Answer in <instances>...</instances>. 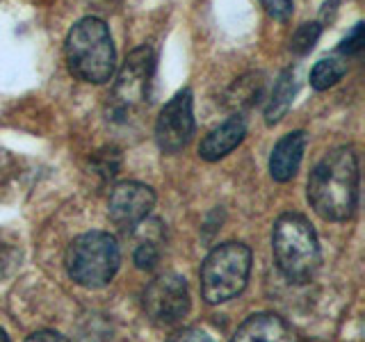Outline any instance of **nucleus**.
Listing matches in <instances>:
<instances>
[{"label":"nucleus","mask_w":365,"mask_h":342,"mask_svg":"<svg viewBox=\"0 0 365 342\" xmlns=\"http://www.w3.org/2000/svg\"><path fill=\"white\" fill-rule=\"evenodd\" d=\"M359 155L354 146H338L313 167L308 203L324 222H347L359 205Z\"/></svg>","instance_id":"1"},{"label":"nucleus","mask_w":365,"mask_h":342,"mask_svg":"<svg viewBox=\"0 0 365 342\" xmlns=\"http://www.w3.org/2000/svg\"><path fill=\"white\" fill-rule=\"evenodd\" d=\"M66 66L78 80L91 85H106L117 68V51L106 21L96 16L80 19L68 30L64 41Z\"/></svg>","instance_id":"2"},{"label":"nucleus","mask_w":365,"mask_h":342,"mask_svg":"<svg viewBox=\"0 0 365 342\" xmlns=\"http://www.w3.org/2000/svg\"><path fill=\"white\" fill-rule=\"evenodd\" d=\"M272 254L279 271L297 285L313 281L322 262L319 242L311 222L297 212H285L274 222Z\"/></svg>","instance_id":"3"},{"label":"nucleus","mask_w":365,"mask_h":342,"mask_svg":"<svg viewBox=\"0 0 365 342\" xmlns=\"http://www.w3.org/2000/svg\"><path fill=\"white\" fill-rule=\"evenodd\" d=\"M66 274L76 285L96 290L108 285L121 265V251L110 233L91 231L76 237L66 249Z\"/></svg>","instance_id":"4"},{"label":"nucleus","mask_w":365,"mask_h":342,"mask_svg":"<svg viewBox=\"0 0 365 342\" xmlns=\"http://www.w3.org/2000/svg\"><path fill=\"white\" fill-rule=\"evenodd\" d=\"M251 274V249L242 242L215 247L201 262V296L205 304L231 301L247 288Z\"/></svg>","instance_id":"5"},{"label":"nucleus","mask_w":365,"mask_h":342,"mask_svg":"<svg viewBox=\"0 0 365 342\" xmlns=\"http://www.w3.org/2000/svg\"><path fill=\"white\" fill-rule=\"evenodd\" d=\"M155 68V55L148 46L135 48L121 66L112 87L108 114L112 121H128L148 98V85Z\"/></svg>","instance_id":"6"},{"label":"nucleus","mask_w":365,"mask_h":342,"mask_svg":"<svg viewBox=\"0 0 365 342\" xmlns=\"http://www.w3.org/2000/svg\"><path fill=\"white\" fill-rule=\"evenodd\" d=\"M142 306L153 324L169 326L180 322L190 313L187 281L178 274H163L153 279L142 294Z\"/></svg>","instance_id":"7"},{"label":"nucleus","mask_w":365,"mask_h":342,"mask_svg":"<svg viewBox=\"0 0 365 342\" xmlns=\"http://www.w3.org/2000/svg\"><path fill=\"white\" fill-rule=\"evenodd\" d=\"M194 135V112H192V89L185 87L169 98L160 110L155 121V142L163 153H178L185 148Z\"/></svg>","instance_id":"8"},{"label":"nucleus","mask_w":365,"mask_h":342,"mask_svg":"<svg viewBox=\"0 0 365 342\" xmlns=\"http://www.w3.org/2000/svg\"><path fill=\"white\" fill-rule=\"evenodd\" d=\"M155 205V192L137 180L119 182L112 190L108 201V212L114 226H119L121 231H133V228L144 222L148 212Z\"/></svg>","instance_id":"9"},{"label":"nucleus","mask_w":365,"mask_h":342,"mask_svg":"<svg viewBox=\"0 0 365 342\" xmlns=\"http://www.w3.org/2000/svg\"><path fill=\"white\" fill-rule=\"evenodd\" d=\"M308 137L304 130H292L283 135L269 155V176L277 182H288L297 176L306 153Z\"/></svg>","instance_id":"10"},{"label":"nucleus","mask_w":365,"mask_h":342,"mask_svg":"<svg viewBox=\"0 0 365 342\" xmlns=\"http://www.w3.org/2000/svg\"><path fill=\"white\" fill-rule=\"evenodd\" d=\"M247 137V121L242 114H233L222 125H217L203 137L199 144V155L205 162H217V160L226 157L228 153L242 144Z\"/></svg>","instance_id":"11"},{"label":"nucleus","mask_w":365,"mask_h":342,"mask_svg":"<svg viewBox=\"0 0 365 342\" xmlns=\"http://www.w3.org/2000/svg\"><path fill=\"white\" fill-rule=\"evenodd\" d=\"M231 342H294V331L279 315L258 313L237 326Z\"/></svg>","instance_id":"12"},{"label":"nucleus","mask_w":365,"mask_h":342,"mask_svg":"<svg viewBox=\"0 0 365 342\" xmlns=\"http://www.w3.org/2000/svg\"><path fill=\"white\" fill-rule=\"evenodd\" d=\"M294 91H297L294 71L292 68H283L277 78V83H274L269 98H267V108H265V123L267 125L279 123L285 114H288V110L292 105V98H294Z\"/></svg>","instance_id":"13"},{"label":"nucleus","mask_w":365,"mask_h":342,"mask_svg":"<svg viewBox=\"0 0 365 342\" xmlns=\"http://www.w3.org/2000/svg\"><path fill=\"white\" fill-rule=\"evenodd\" d=\"M347 73V62L340 60V57H324L319 60L313 71H311V87L317 91H324L329 87L338 85L342 76Z\"/></svg>","instance_id":"14"},{"label":"nucleus","mask_w":365,"mask_h":342,"mask_svg":"<svg viewBox=\"0 0 365 342\" xmlns=\"http://www.w3.org/2000/svg\"><path fill=\"white\" fill-rule=\"evenodd\" d=\"M231 91H233L231 103L235 108H254L262 96V76L260 73L242 76Z\"/></svg>","instance_id":"15"},{"label":"nucleus","mask_w":365,"mask_h":342,"mask_svg":"<svg viewBox=\"0 0 365 342\" xmlns=\"http://www.w3.org/2000/svg\"><path fill=\"white\" fill-rule=\"evenodd\" d=\"M319 34H322V26H319L317 21H313V23H302V26L292 32L290 51L294 55H308V53L313 51V46L317 43Z\"/></svg>","instance_id":"16"},{"label":"nucleus","mask_w":365,"mask_h":342,"mask_svg":"<svg viewBox=\"0 0 365 342\" xmlns=\"http://www.w3.org/2000/svg\"><path fill=\"white\" fill-rule=\"evenodd\" d=\"M133 260H135L137 269L151 271V269L158 265V260H160V249H158L153 242H142L140 247L135 249Z\"/></svg>","instance_id":"17"},{"label":"nucleus","mask_w":365,"mask_h":342,"mask_svg":"<svg viewBox=\"0 0 365 342\" xmlns=\"http://www.w3.org/2000/svg\"><path fill=\"white\" fill-rule=\"evenodd\" d=\"M363 30H365L363 23H356V26H354V30L347 34L345 39H342L338 53L340 55H356V53H361L363 43H365V32Z\"/></svg>","instance_id":"18"},{"label":"nucleus","mask_w":365,"mask_h":342,"mask_svg":"<svg viewBox=\"0 0 365 342\" xmlns=\"http://www.w3.org/2000/svg\"><path fill=\"white\" fill-rule=\"evenodd\" d=\"M260 3L267 9L269 16L279 19V21L290 19V14H292V0H260Z\"/></svg>","instance_id":"19"},{"label":"nucleus","mask_w":365,"mask_h":342,"mask_svg":"<svg viewBox=\"0 0 365 342\" xmlns=\"http://www.w3.org/2000/svg\"><path fill=\"white\" fill-rule=\"evenodd\" d=\"M167 342H215V340L205 333V331L190 326V328H180L178 333H174Z\"/></svg>","instance_id":"20"},{"label":"nucleus","mask_w":365,"mask_h":342,"mask_svg":"<svg viewBox=\"0 0 365 342\" xmlns=\"http://www.w3.org/2000/svg\"><path fill=\"white\" fill-rule=\"evenodd\" d=\"M26 342H68V340L62 333H57V331L43 328V331H34L32 336H28Z\"/></svg>","instance_id":"21"},{"label":"nucleus","mask_w":365,"mask_h":342,"mask_svg":"<svg viewBox=\"0 0 365 342\" xmlns=\"http://www.w3.org/2000/svg\"><path fill=\"white\" fill-rule=\"evenodd\" d=\"M0 342H9V338H7V333L3 328H0Z\"/></svg>","instance_id":"22"},{"label":"nucleus","mask_w":365,"mask_h":342,"mask_svg":"<svg viewBox=\"0 0 365 342\" xmlns=\"http://www.w3.org/2000/svg\"><path fill=\"white\" fill-rule=\"evenodd\" d=\"M94 3H101V5H108V3H114V0H94Z\"/></svg>","instance_id":"23"},{"label":"nucleus","mask_w":365,"mask_h":342,"mask_svg":"<svg viewBox=\"0 0 365 342\" xmlns=\"http://www.w3.org/2000/svg\"><path fill=\"white\" fill-rule=\"evenodd\" d=\"M304 342H322V340H304Z\"/></svg>","instance_id":"24"}]
</instances>
